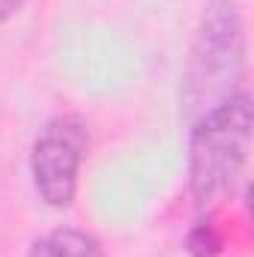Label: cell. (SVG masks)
Wrapping results in <instances>:
<instances>
[{
    "label": "cell",
    "mask_w": 254,
    "mask_h": 257,
    "mask_svg": "<svg viewBox=\"0 0 254 257\" xmlns=\"http://www.w3.org/2000/svg\"><path fill=\"white\" fill-rule=\"evenodd\" d=\"M186 251L191 257H218L224 251V233L215 227L212 215H200L186 236Z\"/></svg>",
    "instance_id": "obj_5"
},
{
    "label": "cell",
    "mask_w": 254,
    "mask_h": 257,
    "mask_svg": "<svg viewBox=\"0 0 254 257\" xmlns=\"http://www.w3.org/2000/svg\"><path fill=\"white\" fill-rule=\"evenodd\" d=\"M24 3H27V0H0V24L9 21L12 15H18V12L24 9Z\"/></svg>",
    "instance_id": "obj_6"
},
{
    "label": "cell",
    "mask_w": 254,
    "mask_h": 257,
    "mask_svg": "<svg viewBox=\"0 0 254 257\" xmlns=\"http://www.w3.org/2000/svg\"><path fill=\"white\" fill-rule=\"evenodd\" d=\"M90 153V128L81 117L48 120L30 147V177L42 203L66 209L78 194V177Z\"/></svg>",
    "instance_id": "obj_3"
},
{
    "label": "cell",
    "mask_w": 254,
    "mask_h": 257,
    "mask_svg": "<svg viewBox=\"0 0 254 257\" xmlns=\"http://www.w3.org/2000/svg\"><path fill=\"white\" fill-rule=\"evenodd\" d=\"M189 194L197 215H215L245 177L251 156V96L233 99L189 123Z\"/></svg>",
    "instance_id": "obj_2"
},
{
    "label": "cell",
    "mask_w": 254,
    "mask_h": 257,
    "mask_svg": "<svg viewBox=\"0 0 254 257\" xmlns=\"http://www.w3.org/2000/svg\"><path fill=\"white\" fill-rule=\"evenodd\" d=\"M248 63V36L239 0H206L194 27L180 84L183 117L194 123L206 111L242 90Z\"/></svg>",
    "instance_id": "obj_1"
},
{
    "label": "cell",
    "mask_w": 254,
    "mask_h": 257,
    "mask_svg": "<svg viewBox=\"0 0 254 257\" xmlns=\"http://www.w3.org/2000/svg\"><path fill=\"white\" fill-rule=\"evenodd\" d=\"M27 257H105V248L93 233L66 224L36 239Z\"/></svg>",
    "instance_id": "obj_4"
}]
</instances>
